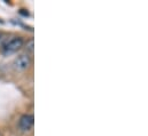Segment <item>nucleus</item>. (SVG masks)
I'll return each instance as SVG.
<instances>
[{"label":"nucleus","mask_w":148,"mask_h":136,"mask_svg":"<svg viewBox=\"0 0 148 136\" xmlns=\"http://www.w3.org/2000/svg\"><path fill=\"white\" fill-rule=\"evenodd\" d=\"M27 50H29L30 53H34V40H30L27 44Z\"/></svg>","instance_id":"nucleus-4"},{"label":"nucleus","mask_w":148,"mask_h":136,"mask_svg":"<svg viewBox=\"0 0 148 136\" xmlns=\"http://www.w3.org/2000/svg\"><path fill=\"white\" fill-rule=\"evenodd\" d=\"M23 46V39L21 37H16V38H13L6 46H5V53H15L17 52L21 47Z\"/></svg>","instance_id":"nucleus-1"},{"label":"nucleus","mask_w":148,"mask_h":136,"mask_svg":"<svg viewBox=\"0 0 148 136\" xmlns=\"http://www.w3.org/2000/svg\"><path fill=\"white\" fill-rule=\"evenodd\" d=\"M32 126H34V116H31V114H24V116H22L20 118L18 127L22 131H30Z\"/></svg>","instance_id":"nucleus-2"},{"label":"nucleus","mask_w":148,"mask_h":136,"mask_svg":"<svg viewBox=\"0 0 148 136\" xmlns=\"http://www.w3.org/2000/svg\"><path fill=\"white\" fill-rule=\"evenodd\" d=\"M30 65V57L25 54H22L20 56H17L14 61V67L17 70H24Z\"/></svg>","instance_id":"nucleus-3"}]
</instances>
